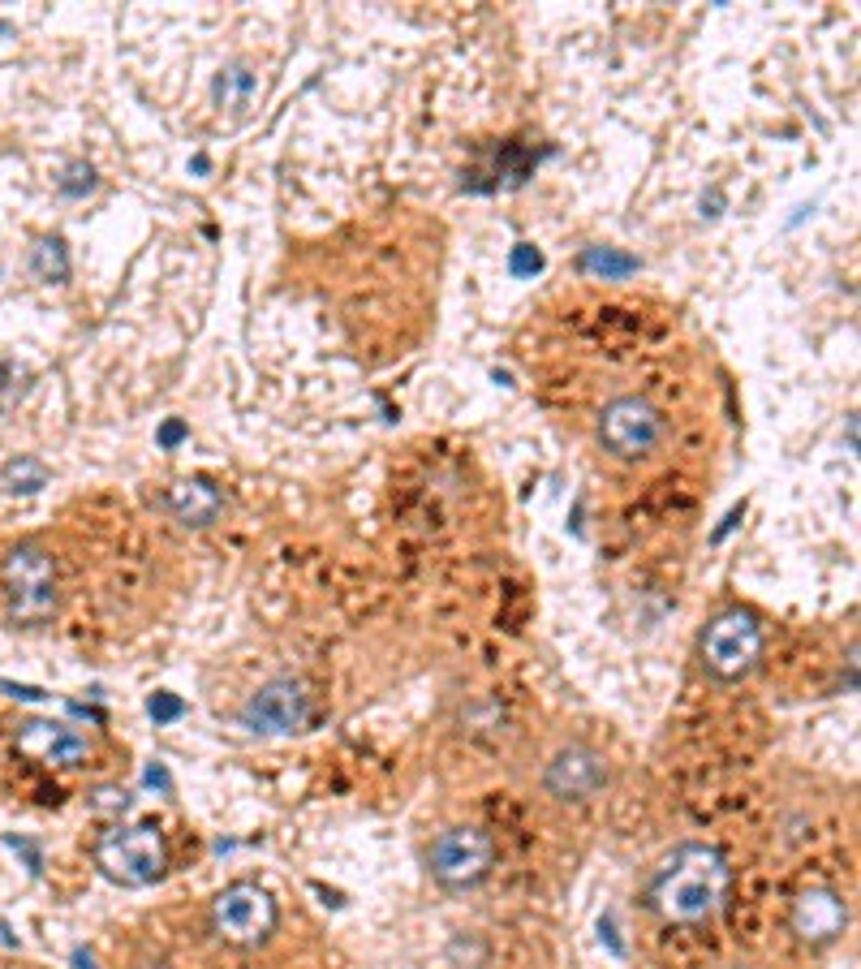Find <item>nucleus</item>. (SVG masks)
Returning a JSON list of instances; mask_svg holds the SVG:
<instances>
[{"instance_id":"21","label":"nucleus","mask_w":861,"mask_h":969,"mask_svg":"<svg viewBox=\"0 0 861 969\" xmlns=\"http://www.w3.org/2000/svg\"><path fill=\"white\" fill-rule=\"evenodd\" d=\"M0 690H4L9 699H30V703L43 699V690H35V685H9V681H0Z\"/></svg>"},{"instance_id":"9","label":"nucleus","mask_w":861,"mask_h":969,"mask_svg":"<svg viewBox=\"0 0 861 969\" xmlns=\"http://www.w3.org/2000/svg\"><path fill=\"white\" fill-rule=\"evenodd\" d=\"M788 927H793V935H797L801 944H810V948H827V944H836V940L845 935V927H849V905H845V896H840L836 888H823V883L801 888V892L793 896V905H788Z\"/></svg>"},{"instance_id":"5","label":"nucleus","mask_w":861,"mask_h":969,"mask_svg":"<svg viewBox=\"0 0 861 969\" xmlns=\"http://www.w3.org/2000/svg\"><path fill=\"white\" fill-rule=\"evenodd\" d=\"M668 418L646 397H616L599 414V444L616 462H637L663 444Z\"/></svg>"},{"instance_id":"14","label":"nucleus","mask_w":861,"mask_h":969,"mask_svg":"<svg viewBox=\"0 0 861 969\" xmlns=\"http://www.w3.org/2000/svg\"><path fill=\"white\" fill-rule=\"evenodd\" d=\"M578 263H582V272L604 276V280H624V276H633V272L642 267L633 254H624V250H616V246H586Z\"/></svg>"},{"instance_id":"2","label":"nucleus","mask_w":861,"mask_h":969,"mask_svg":"<svg viewBox=\"0 0 861 969\" xmlns=\"http://www.w3.org/2000/svg\"><path fill=\"white\" fill-rule=\"evenodd\" d=\"M0 591L9 620L22 629H39L56 616V561L39 543H13L0 561Z\"/></svg>"},{"instance_id":"12","label":"nucleus","mask_w":861,"mask_h":969,"mask_svg":"<svg viewBox=\"0 0 861 969\" xmlns=\"http://www.w3.org/2000/svg\"><path fill=\"white\" fill-rule=\"evenodd\" d=\"M160 508H164L177 526H186V530H203V526H212V521L220 517L225 495H220V487L212 483V479H177V483L164 487Z\"/></svg>"},{"instance_id":"22","label":"nucleus","mask_w":861,"mask_h":969,"mask_svg":"<svg viewBox=\"0 0 861 969\" xmlns=\"http://www.w3.org/2000/svg\"><path fill=\"white\" fill-rule=\"evenodd\" d=\"M181 440H186V427H181V423H168V427L160 431V444H164V449H173V444H181Z\"/></svg>"},{"instance_id":"16","label":"nucleus","mask_w":861,"mask_h":969,"mask_svg":"<svg viewBox=\"0 0 861 969\" xmlns=\"http://www.w3.org/2000/svg\"><path fill=\"white\" fill-rule=\"evenodd\" d=\"M0 475H4V487L17 495H35L48 487V466L39 457H13V462H4Z\"/></svg>"},{"instance_id":"24","label":"nucleus","mask_w":861,"mask_h":969,"mask_svg":"<svg viewBox=\"0 0 861 969\" xmlns=\"http://www.w3.org/2000/svg\"><path fill=\"white\" fill-rule=\"evenodd\" d=\"M147 784H160V789H168V776H164V767H147Z\"/></svg>"},{"instance_id":"13","label":"nucleus","mask_w":861,"mask_h":969,"mask_svg":"<svg viewBox=\"0 0 861 969\" xmlns=\"http://www.w3.org/2000/svg\"><path fill=\"white\" fill-rule=\"evenodd\" d=\"M212 96H216V109H220V113L246 117L250 109L258 104V96H263V78L250 70L246 61H233V65H225V70L216 74Z\"/></svg>"},{"instance_id":"1","label":"nucleus","mask_w":861,"mask_h":969,"mask_svg":"<svg viewBox=\"0 0 861 969\" xmlns=\"http://www.w3.org/2000/svg\"><path fill=\"white\" fill-rule=\"evenodd\" d=\"M733 892V866L716 845H681L663 857V866L650 879V909L663 922L676 927H698L724 909Z\"/></svg>"},{"instance_id":"18","label":"nucleus","mask_w":861,"mask_h":969,"mask_svg":"<svg viewBox=\"0 0 861 969\" xmlns=\"http://www.w3.org/2000/svg\"><path fill=\"white\" fill-rule=\"evenodd\" d=\"M147 716H151L155 725H173V720H181V716H186V703H181L177 694L160 690V694H151V699H147Z\"/></svg>"},{"instance_id":"15","label":"nucleus","mask_w":861,"mask_h":969,"mask_svg":"<svg viewBox=\"0 0 861 969\" xmlns=\"http://www.w3.org/2000/svg\"><path fill=\"white\" fill-rule=\"evenodd\" d=\"M30 272L48 285H61L69 276V250L61 238H39L35 250H30Z\"/></svg>"},{"instance_id":"7","label":"nucleus","mask_w":861,"mask_h":969,"mask_svg":"<svg viewBox=\"0 0 861 969\" xmlns=\"http://www.w3.org/2000/svg\"><path fill=\"white\" fill-rule=\"evenodd\" d=\"M238 720L254 737H293L311 725V690L297 677H276L250 694Z\"/></svg>"},{"instance_id":"8","label":"nucleus","mask_w":861,"mask_h":969,"mask_svg":"<svg viewBox=\"0 0 861 969\" xmlns=\"http://www.w3.org/2000/svg\"><path fill=\"white\" fill-rule=\"evenodd\" d=\"M427 866H431L435 883H444V888H474L492 874L495 841L483 828H448L435 836Z\"/></svg>"},{"instance_id":"11","label":"nucleus","mask_w":861,"mask_h":969,"mask_svg":"<svg viewBox=\"0 0 861 969\" xmlns=\"http://www.w3.org/2000/svg\"><path fill=\"white\" fill-rule=\"evenodd\" d=\"M17 754H26L30 763H43V767H78L91 758V741L69 725L30 720L17 732Z\"/></svg>"},{"instance_id":"3","label":"nucleus","mask_w":861,"mask_h":969,"mask_svg":"<svg viewBox=\"0 0 861 969\" xmlns=\"http://www.w3.org/2000/svg\"><path fill=\"white\" fill-rule=\"evenodd\" d=\"M96 866L122 883V888H147L164 874L168 866V845L155 828L147 823H134V828H109L100 841H96Z\"/></svg>"},{"instance_id":"25","label":"nucleus","mask_w":861,"mask_h":969,"mask_svg":"<svg viewBox=\"0 0 861 969\" xmlns=\"http://www.w3.org/2000/svg\"><path fill=\"white\" fill-rule=\"evenodd\" d=\"M74 961H78V969H96V961H91V953H74Z\"/></svg>"},{"instance_id":"23","label":"nucleus","mask_w":861,"mask_h":969,"mask_svg":"<svg viewBox=\"0 0 861 969\" xmlns=\"http://www.w3.org/2000/svg\"><path fill=\"white\" fill-rule=\"evenodd\" d=\"M0 948H17V935H13V927L0 918Z\"/></svg>"},{"instance_id":"10","label":"nucleus","mask_w":861,"mask_h":969,"mask_svg":"<svg viewBox=\"0 0 861 969\" xmlns=\"http://www.w3.org/2000/svg\"><path fill=\"white\" fill-rule=\"evenodd\" d=\"M543 784H547V793H552L556 802H573V806H582V802H591L595 793H604V784H608V763H604L599 750H591V745L578 741V745L556 750V758L547 763Z\"/></svg>"},{"instance_id":"20","label":"nucleus","mask_w":861,"mask_h":969,"mask_svg":"<svg viewBox=\"0 0 861 969\" xmlns=\"http://www.w3.org/2000/svg\"><path fill=\"white\" fill-rule=\"evenodd\" d=\"M539 267H543V254H539L534 246H526V242L512 246V272H517V276H534Z\"/></svg>"},{"instance_id":"17","label":"nucleus","mask_w":861,"mask_h":969,"mask_svg":"<svg viewBox=\"0 0 861 969\" xmlns=\"http://www.w3.org/2000/svg\"><path fill=\"white\" fill-rule=\"evenodd\" d=\"M91 190H96V168L83 164V160H74V164L65 168V177H61V194L83 199V194H91Z\"/></svg>"},{"instance_id":"6","label":"nucleus","mask_w":861,"mask_h":969,"mask_svg":"<svg viewBox=\"0 0 861 969\" xmlns=\"http://www.w3.org/2000/svg\"><path fill=\"white\" fill-rule=\"evenodd\" d=\"M212 931L233 948H258L276 931V901L258 883H229L212 901Z\"/></svg>"},{"instance_id":"19","label":"nucleus","mask_w":861,"mask_h":969,"mask_svg":"<svg viewBox=\"0 0 861 969\" xmlns=\"http://www.w3.org/2000/svg\"><path fill=\"white\" fill-rule=\"evenodd\" d=\"M91 806H96V810H109V815H125V810H129V793H125V789H113V784H104V789H96Z\"/></svg>"},{"instance_id":"4","label":"nucleus","mask_w":861,"mask_h":969,"mask_svg":"<svg viewBox=\"0 0 861 969\" xmlns=\"http://www.w3.org/2000/svg\"><path fill=\"white\" fill-rule=\"evenodd\" d=\"M698 651H702V668H707L711 677H720V681H740V677H749V672L758 668V659H762V625H758L754 612L729 607V612H720V616L702 629Z\"/></svg>"}]
</instances>
